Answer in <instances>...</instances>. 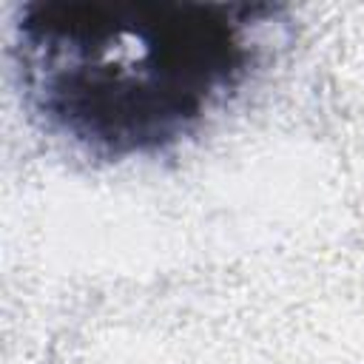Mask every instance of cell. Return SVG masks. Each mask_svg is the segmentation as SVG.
Returning a JSON list of instances; mask_svg holds the SVG:
<instances>
[{
    "label": "cell",
    "mask_w": 364,
    "mask_h": 364,
    "mask_svg": "<svg viewBox=\"0 0 364 364\" xmlns=\"http://www.w3.org/2000/svg\"><path fill=\"white\" fill-rule=\"evenodd\" d=\"M279 14L270 3H26L11 37L23 105L91 159L165 154L259 74Z\"/></svg>",
    "instance_id": "obj_1"
}]
</instances>
